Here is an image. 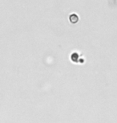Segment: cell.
<instances>
[{
	"mask_svg": "<svg viewBox=\"0 0 117 123\" xmlns=\"http://www.w3.org/2000/svg\"><path fill=\"white\" fill-rule=\"evenodd\" d=\"M69 20L72 24H75L79 21V17H78V15H75V14H72V15H70L69 16Z\"/></svg>",
	"mask_w": 117,
	"mask_h": 123,
	"instance_id": "cell-1",
	"label": "cell"
},
{
	"mask_svg": "<svg viewBox=\"0 0 117 123\" xmlns=\"http://www.w3.org/2000/svg\"><path fill=\"white\" fill-rule=\"evenodd\" d=\"M79 60H80V62H81V63H83V62L84 61V60H83V59H79Z\"/></svg>",
	"mask_w": 117,
	"mask_h": 123,
	"instance_id": "cell-3",
	"label": "cell"
},
{
	"mask_svg": "<svg viewBox=\"0 0 117 123\" xmlns=\"http://www.w3.org/2000/svg\"><path fill=\"white\" fill-rule=\"evenodd\" d=\"M71 60H72V62L74 63H78L79 60V54L77 52H73L72 55H71Z\"/></svg>",
	"mask_w": 117,
	"mask_h": 123,
	"instance_id": "cell-2",
	"label": "cell"
}]
</instances>
